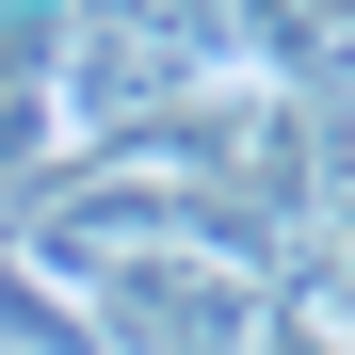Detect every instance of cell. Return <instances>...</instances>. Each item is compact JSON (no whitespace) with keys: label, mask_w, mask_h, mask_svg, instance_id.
<instances>
[{"label":"cell","mask_w":355,"mask_h":355,"mask_svg":"<svg viewBox=\"0 0 355 355\" xmlns=\"http://www.w3.org/2000/svg\"><path fill=\"white\" fill-rule=\"evenodd\" d=\"M259 113L275 97H210L194 113V162H259ZM146 146H178V113H97L81 130V162H146Z\"/></svg>","instance_id":"6da1fadb"}]
</instances>
